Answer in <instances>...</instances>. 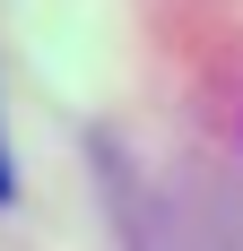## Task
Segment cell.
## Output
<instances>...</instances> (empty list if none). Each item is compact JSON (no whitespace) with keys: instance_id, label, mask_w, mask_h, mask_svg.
<instances>
[{"instance_id":"6da1fadb","label":"cell","mask_w":243,"mask_h":251,"mask_svg":"<svg viewBox=\"0 0 243 251\" xmlns=\"http://www.w3.org/2000/svg\"><path fill=\"white\" fill-rule=\"evenodd\" d=\"M0 200H9V148H0Z\"/></svg>"}]
</instances>
